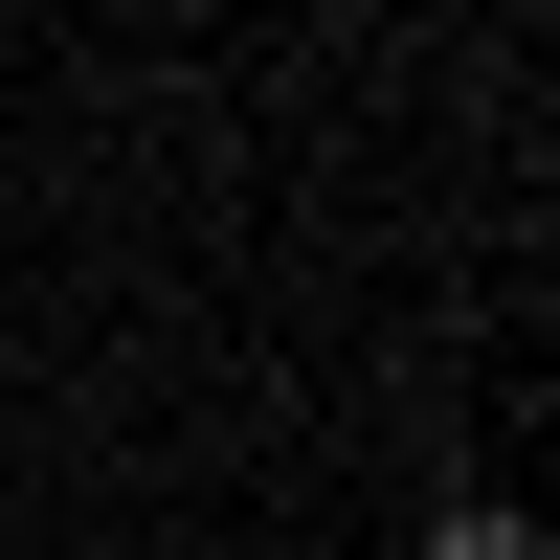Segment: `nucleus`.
<instances>
[{
    "instance_id": "obj_1",
    "label": "nucleus",
    "mask_w": 560,
    "mask_h": 560,
    "mask_svg": "<svg viewBox=\"0 0 560 560\" xmlns=\"http://www.w3.org/2000/svg\"><path fill=\"white\" fill-rule=\"evenodd\" d=\"M404 560H560V538L516 516V493H448V516H427V538H404Z\"/></svg>"
}]
</instances>
